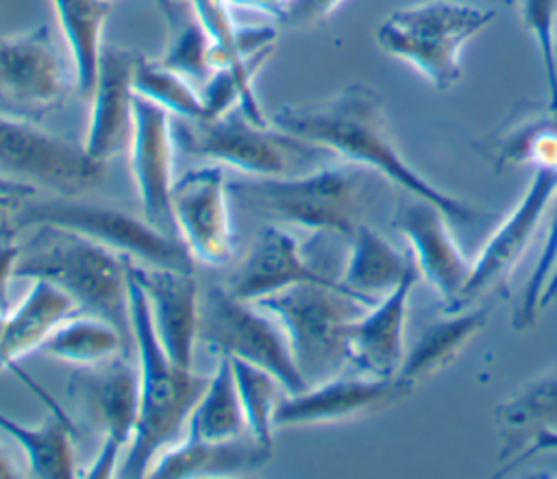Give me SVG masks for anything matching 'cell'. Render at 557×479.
I'll list each match as a JSON object with an SVG mask.
<instances>
[{
    "instance_id": "d6a6232c",
    "label": "cell",
    "mask_w": 557,
    "mask_h": 479,
    "mask_svg": "<svg viewBox=\"0 0 557 479\" xmlns=\"http://www.w3.org/2000/svg\"><path fill=\"white\" fill-rule=\"evenodd\" d=\"M237 383V392L242 398L244 416H246V427L252 438L259 442L272 446V429H274V409L278 405V390L283 385L278 379L244 359L228 357Z\"/></svg>"
},
{
    "instance_id": "ffe728a7",
    "label": "cell",
    "mask_w": 557,
    "mask_h": 479,
    "mask_svg": "<svg viewBox=\"0 0 557 479\" xmlns=\"http://www.w3.org/2000/svg\"><path fill=\"white\" fill-rule=\"evenodd\" d=\"M131 274L148 298L152 327L170 361L183 370H189L194 346L198 342L200 311V296L191 272L135 266L131 261Z\"/></svg>"
},
{
    "instance_id": "44dd1931",
    "label": "cell",
    "mask_w": 557,
    "mask_h": 479,
    "mask_svg": "<svg viewBox=\"0 0 557 479\" xmlns=\"http://www.w3.org/2000/svg\"><path fill=\"white\" fill-rule=\"evenodd\" d=\"M416 281L418 270L413 266L389 294L381 296L348 324V364L359 372L396 377L405 359V324Z\"/></svg>"
},
{
    "instance_id": "836d02e7",
    "label": "cell",
    "mask_w": 557,
    "mask_h": 479,
    "mask_svg": "<svg viewBox=\"0 0 557 479\" xmlns=\"http://www.w3.org/2000/svg\"><path fill=\"white\" fill-rule=\"evenodd\" d=\"M496 163H531L533 168L557 165V111L548 109L544 118L505 135L496 144Z\"/></svg>"
},
{
    "instance_id": "7402d4cb",
    "label": "cell",
    "mask_w": 557,
    "mask_h": 479,
    "mask_svg": "<svg viewBox=\"0 0 557 479\" xmlns=\"http://www.w3.org/2000/svg\"><path fill=\"white\" fill-rule=\"evenodd\" d=\"M272 457V446L250 433L231 440H202L187 435L165 449L150 466V477H231L261 468Z\"/></svg>"
},
{
    "instance_id": "d590c367",
    "label": "cell",
    "mask_w": 557,
    "mask_h": 479,
    "mask_svg": "<svg viewBox=\"0 0 557 479\" xmlns=\"http://www.w3.org/2000/svg\"><path fill=\"white\" fill-rule=\"evenodd\" d=\"M553 209L548 216V231H546V240L544 246L540 250V257L535 261V268L531 270L522 294H520V303L513 309V329L524 331L529 329L537 314H540V294L550 277V270L555 266V255H557V189L553 194Z\"/></svg>"
},
{
    "instance_id": "9c48e42d",
    "label": "cell",
    "mask_w": 557,
    "mask_h": 479,
    "mask_svg": "<svg viewBox=\"0 0 557 479\" xmlns=\"http://www.w3.org/2000/svg\"><path fill=\"white\" fill-rule=\"evenodd\" d=\"M13 220L15 229L22 231L39 224L70 229L117 255L137 259L141 266L194 272V257L187 246L178 237L152 226L144 216L137 218L111 207L57 196L54 200L17 209Z\"/></svg>"
},
{
    "instance_id": "d6986e66",
    "label": "cell",
    "mask_w": 557,
    "mask_h": 479,
    "mask_svg": "<svg viewBox=\"0 0 557 479\" xmlns=\"http://www.w3.org/2000/svg\"><path fill=\"white\" fill-rule=\"evenodd\" d=\"M298 283L344 287L339 279H331L329 274L305 261L296 237L287 229H283L281 224H265L263 229H259L250 250L237 263L224 287L235 298L257 303L274 292Z\"/></svg>"
},
{
    "instance_id": "30bf717a",
    "label": "cell",
    "mask_w": 557,
    "mask_h": 479,
    "mask_svg": "<svg viewBox=\"0 0 557 479\" xmlns=\"http://www.w3.org/2000/svg\"><path fill=\"white\" fill-rule=\"evenodd\" d=\"M198 340L272 372L287 394L307 390L281 324L255 303L235 298L226 287H209L200 298Z\"/></svg>"
},
{
    "instance_id": "8d00e7d4",
    "label": "cell",
    "mask_w": 557,
    "mask_h": 479,
    "mask_svg": "<svg viewBox=\"0 0 557 479\" xmlns=\"http://www.w3.org/2000/svg\"><path fill=\"white\" fill-rule=\"evenodd\" d=\"M344 0H289L274 20L289 28H309L331 17Z\"/></svg>"
},
{
    "instance_id": "4fadbf2b",
    "label": "cell",
    "mask_w": 557,
    "mask_h": 479,
    "mask_svg": "<svg viewBox=\"0 0 557 479\" xmlns=\"http://www.w3.org/2000/svg\"><path fill=\"white\" fill-rule=\"evenodd\" d=\"M448 222L450 218L437 205L405 192L392 216V226L407 242L418 274L431 285L450 314L461 309L472 261L459 248Z\"/></svg>"
},
{
    "instance_id": "ac0fdd59",
    "label": "cell",
    "mask_w": 557,
    "mask_h": 479,
    "mask_svg": "<svg viewBox=\"0 0 557 479\" xmlns=\"http://www.w3.org/2000/svg\"><path fill=\"white\" fill-rule=\"evenodd\" d=\"M139 54L102 44L98 57L96 81L89 91V118L83 148L94 159L107 163L113 155L122 152L133 133V102L135 87L133 74Z\"/></svg>"
},
{
    "instance_id": "e0dca14e",
    "label": "cell",
    "mask_w": 557,
    "mask_h": 479,
    "mask_svg": "<svg viewBox=\"0 0 557 479\" xmlns=\"http://www.w3.org/2000/svg\"><path fill=\"white\" fill-rule=\"evenodd\" d=\"M411 388L398 377L335 374L309 385L298 394H287L274 409V427L331 425L357 418L403 398Z\"/></svg>"
},
{
    "instance_id": "277c9868",
    "label": "cell",
    "mask_w": 557,
    "mask_h": 479,
    "mask_svg": "<svg viewBox=\"0 0 557 479\" xmlns=\"http://www.w3.org/2000/svg\"><path fill=\"white\" fill-rule=\"evenodd\" d=\"M128 277L133 348L137 353L139 409L133 440L115 475L144 477L148 475L154 459L178 435L181 427L189 420V414L205 392L209 377L196 374L191 368L183 370L170 361L152 327L148 298L131 274V266Z\"/></svg>"
},
{
    "instance_id": "603a6c76",
    "label": "cell",
    "mask_w": 557,
    "mask_h": 479,
    "mask_svg": "<svg viewBox=\"0 0 557 479\" xmlns=\"http://www.w3.org/2000/svg\"><path fill=\"white\" fill-rule=\"evenodd\" d=\"M28 294L11 311L4 314L0 331V370L15 368L17 359L26 353L41 348L48 335L72 314L76 307L67 294L48 281H30Z\"/></svg>"
},
{
    "instance_id": "ba28073f",
    "label": "cell",
    "mask_w": 557,
    "mask_h": 479,
    "mask_svg": "<svg viewBox=\"0 0 557 479\" xmlns=\"http://www.w3.org/2000/svg\"><path fill=\"white\" fill-rule=\"evenodd\" d=\"M104 163L74 144L37 126L0 113V196L17 198L46 189L76 198L96 187Z\"/></svg>"
},
{
    "instance_id": "7bdbcfd3",
    "label": "cell",
    "mask_w": 557,
    "mask_h": 479,
    "mask_svg": "<svg viewBox=\"0 0 557 479\" xmlns=\"http://www.w3.org/2000/svg\"><path fill=\"white\" fill-rule=\"evenodd\" d=\"M555 24H557V15H555ZM553 41H555V54H557V26L553 28Z\"/></svg>"
},
{
    "instance_id": "7c38bea8",
    "label": "cell",
    "mask_w": 557,
    "mask_h": 479,
    "mask_svg": "<svg viewBox=\"0 0 557 479\" xmlns=\"http://www.w3.org/2000/svg\"><path fill=\"white\" fill-rule=\"evenodd\" d=\"M67 91L70 81L46 24L0 37L2 115L39 122L65 102Z\"/></svg>"
},
{
    "instance_id": "bcb514c9",
    "label": "cell",
    "mask_w": 557,
    "mask_h": 479,
    "mask_svg": "<svg viewBox=\"0 0 557 479\" xmlns=\"http://www.w3.org/2000/svg\"><path fill=\"white\" fill-rule=\"evenodd\" d=\"M0 200H2V196H0Z\"/></svg>"
},
{
    "instance_id": "ab89813d",
    "label": "cell",
    "mask_w": 557,
    "mask_h": 479,
    "mask_svg": "<svg viewBox=\"0 0 557 479\" xmlns=\"http://www.w3.org/2000/svg\"><path fill=\"white\" fill-rule=\"evenodd\" d=\"M228 7H239V9H250V11H263L272 17L289 2V0H224Z\"/></svg>"
},
{
    "instance_id": "f1b7e54d",
    "label": "cell",
    "mask_w": 557,
    "mask_h": 479,
    "mask_svg": "<svg viewBox=\"0 0 557 479\" xmlns=\"http://www.w3.org/2000/svg\"><path fill=\"white\" fill-rule=\"evenodd\" d=\"M39 351L74 366H94L115 355H128L131 346L111 322L89 314H72L48 335Z\"/></svg>"
},
{
    "instance_id": "83f0119b",
    "label": "cell",
    "mask_w": 557,
    "mask_h": 479,
    "mask_svg": "<svg viewBox=\"0 0 557 479\" xmlns=\"http://www.w3.org/2000/svg\"><path fill=\"white\" fill-rule=\"evenodd\" d=\"M494 420L503 442H507L503 455L518 451L540 429H557V368L527 381L503 401Z\"/></svg>"
},
{
    "instance_id": "cb8c5ba5",
    "label": "cell",
    "mask_w": 557,
    "mask_h": 479,
    "mask_svg": "<svg viewBox=\"0 0 557 479\" xmlns=\"http://www.w3.org/2000/svg\"><path fill=\"white\" fill-rule=\"evenodd\" d=\"M350 250L342 272V285L368 303L389 294L413 268L411 255H403L366 222L348 240Z\"/></svg>"
},
{
    "instance_id": "8992f818",
    "label": "cell",
    "mask_w": 557,
    "mask_h": 479,
    "mask_svg": "<svg viewBox=\"0 0 557 479\" xmlns=\"http://www.w3.org/2000/svg\"><path fill=\"white\" fill-rule=\"evenodd\" d=\"M494 9L426 0L392 11L376 28V44L411 65L431 87L448 91L461 78V50L492 20Z\"/></svg>"
},
{
    "instance_id": "4316f807",
    "label": "cell",
    "mask_w": 557,
    "mask_h": 479,
    "mask_svg": "<svg viewBox=\"0 0 557 479\" xmlns=\"http://www.w3.org/2000/svg\"><path fill=\"white\" fill-rule=\"evenodd\" d=\"M74 67V85L87 98L98 70L109 0H50Z\"/></svg>"
},
{
    "instance_id": "74e56055",
    "label": "cell",
    "mask_w": 557,
    "mask_h": 479,
    "mask_svg": "<svg viewBox=\"0 0 557 479\" xmlns=\"http://www.w3.org/2000/svg\"><path fill=\"white\" fill-rule=\"evenodd\" d=\"M20 255V244L13 240H0V314L9 311V279Z\"/></svg>"
},
{
    "instance_id": "7a4b0ae2",
    "label": "cell",
    "mask_w": 557,
    "mask_h": 479,
    "mask_svg": "<svg viewBox=\"0 0 557 479\" xmlns=\"http://www.w3.org/2000/svg\"><path fill=\"white\" fill-rule=\"evenodd\" d=\"M28 231L33 233L20 244L13 277L52 283L72 298L76 314L111 322L133 348L128 287L133 259L70 229L39 224Z\"/></svg>"
},
{
    "instance_id": "e575fe53",
    "label": "cell",
    "mask_w": 557,
    "mask_h": 479,
    "mask_svg": "<svg viewBox=\"0 0 557 479\" xmlns=\"http://www.w3.org/2000/svg\"><path fill=\"white\" fill-rule=\"evenodd\" d=\"M520 13L524 28L533 35L540 50V59L546 74L548 109L557 111V54L553 41L557 0H520Z\"/></svg>"
},
{
    "instance_id": "484cf974",
    "label": "cell",
    "mask_w": 557,
    "mask_h": 479,
    "mask_svg": "<svg viewBox=\"0 0 557 479\" xmlns=\"http://www.w3.org/2000/svg\"><path fill=\"white\" fill-rule=\"evenodd\" d=\"M157 9L165 22V50L157 61L187 81L205 85L215 72L213 46L194 2L157 0Z\"/></svg>"
},
{
    "instance_id": "f546056e",
    "label": "cell",
    "mask_w": 557,
    "mask_h": 479,
    "mask_svg": "<svg viewBox=\"0 0 557 479\" xmlns=\"http://www.w3.org/2000/svg\"><path fill=\"white\" fill-rule=\"evenodd\" d=\"M189 435L202 440H231L248 433L242 398L228 355H218V366L189 414Z\"/></svg>"
},
{
    "instance_id": "9a60e30c",
    "label": "cell",
    "mask_w": 557,
    "mask_h": 479,
    "mask_svg": "<svg viewBox=\"0 0 557 479\" xmlns=\"http://www.w3.org/2000/svg\"><path fill=\"white\" fill-rule=\"evenodd\" d=\"M555 189L557 165L533 168L531 183L524 189L522 198L492 231V235L479 250L476 259L472 261L470 279L461 296V309L468 307V303L481 296L483 292L492 290L494 285L507 283L518 259L533 240L542 218L546 216Z\"/></svg>"
},
{
    "instance_id": "6da1fadb",
    "label": "cell",
    "mask_w": 557,
    "mask_h": 479,
    "mask_svg": "<svg viewBox=\"0 0 557 479\" xmlns=\"http://www.w3.org/2000/svg\"><path fill=\"white\" fill-rule=\"evenodd\" d=\"M272 124L292 137L376 172L405 194L437 205L457 224H479L492 216L446 194L400 155L392 139L381 96L363 83L346 85L318 102L281 107Z\"/></svg>"
},
{
    "instance_id": "f35d334b",
    "label": "cell",
    "mask_w": 557,
    "mask_h": 479,
    "mask_svg": "<svg viewBox=\"0 0 557 479\" xmlns=\"http://www.w3.org/2000/svg\"><path fill=\"white\" fill-rule=\"evenodd\" d=\"M557 451V429H540L533 433V438L524 444V449L518 453V459L511 466H518L522 462H527L529 457L537 455V453H553ZM509 466V468H511Z\"/></svg>"
},
{
    "instance_id": "4dcf8cb0",
    "label": "cell",
    "mask_w": 557,
    "mask_h": 479,
    "mask_svg": "<svg viewBox=\"0 0 557 479\" xmlns=\"http://www.w3.org/2000/svg\"><path fill=\"white\" fill-rule=\"evenodd\" d=\"M0 429L24 451L35 477H74L72 429L63 414L54 412L39 427H26L0 412Z\"/></svg>"
},
{
    "instance_id": "5bb4252c",
    "label": "cell",
    "mask_w": 557,
    "mask_h": 479,
    "mask_svg": "<svg viewBox=\"0 0 557 479\" xmlns=\"http://www.w3.org/2000/svg\"><path fill=\"white\" fill-rule=\"evenodd\" d=\"M228 183L220 165L185 172L172 185V216L178 240L194 261L224 266L233 257Z\"/></svg>"
},
{
    "instance_id": "3957f363",
    "label": "cell",
    "mask_w": 557,
    "mask_h": 479,
    "mask_svg": "<svg viewBox=\"0 0 557 479\" xmlns=\"http://www.w3.org/2000/svg\"><path fill=\"white\" fill-rule=\"evenodd\" d=\"M376 172L344 161L294 176H250L228 183L231 198L272 224H292L313 233H333L346 242L363 224L376 196Z\"/></svg>"
},
{
    "instance_id": "f6af8a7d",
    "label": "cell",
    "mask_w": 557,
    "mask_h": 479,
    "mask_svg": "<svg viewBox=\"0 0 557 479\" xmlns=\"http://www.w3.org/2000/svg\"><path fill=\"white\" fill-rule=\"evenodd\" d=\"M498 2H507V4H511V2H516V0H498Z\"/></svg>"
},
{
    "instance_id": "2e32d148",
    "label": "cell",
    "mask_w": 557,
    "mask_h": 479,
    "mask_svg": "<svg viewBox=\"0 0 557 479\" xmlns=\"http://www.w3.org/2000/svg\"><path fill=\"white\" fill-rule=\"evenodd\" d=\"M174 144L170 113L135 94L128 150L141 213L159 231L178 237L172 216Z\"/></svg>"
},
{
    "instance_id": "5b68a950",
    "label": "cell",
    "mask_w": 557,
    "mask_h": 479,
    "mask_svg": "<svg viewBox=\"0 0 557 479\" xmlns=\"http://www.w3.org/2000/svg\"><path fill=\"white\" fill-rule=\"evenodd\" d=\"M283 329L307 388L326 381L348 364V324L372 303L346 287L298 283L255 303Z\"/></svg>"
},
{
    "instance_id": "d4e9b609",
    "label": "cell",
    "mask_w": 557,
    "mask_h": 479,
    "mask_svg": "<svg viewBox=\"0 0 557 479\" xmlns=\"http://www.w3.org/2000/svg\"><path fill=\"white\" fill-rule=\"evenodd\" d=\"M487 316L490 307H463L459 311H450L446 320L431 324L418 337L411 351L405 353V359L396 377L413 390L416 383L444 370L448 364L455 361L463 346L485 327Z\"/></svg>"
},
{
    "instance_id": "52a82bcc",
    "label": "cell",
    "mask_w": 557,
    "mask_h": 479,
    "mask_svg": "<svg viewBox=\"0 0 557 479\" xmlns=\"http://www.w3.org/2000/svg\"><path fill=\"white\" fill-rule=\"evenodd\" d=\"M174 142L185 152L248 176H294L331 152L292 137L272 124H255L239 107L202 120L172 122ZM333 157V155H331ZM313 170V168H311Z\"/></svg>"
},
{
    "instance_id": "7dc6e473",
    "label": "cell",
    "mask_w": 557,
    "mask_h": 479,
    "mask_svg": "<svg viewBox=\"0 0 557 479\" xmlns=\"http://www.w3.org/2000/svg\"><path fill=\"white\" fill-rule=\"evenodd\" d=\"M109 2H111V0H109Z\"/></svg>"
},
{
    "instance_id": "b9f144b4",
    "label": "cell",
    "mask_w": 557,
    "mask_h": 479,
    "mask_svg": "<svg viewBox=\"0 0 557 479\" xmlns=\"http://www.w3.org/2000/svg\"><path fill=\"white\" fill-rule=\"evenodd\" d=\"M2 477H17V468L13 466V462L9 459L7 451L0 446V479Z\"/></svg>"
},
{
    "instance_id": "1f68e13d",
    "label": "cell",
    "mask_w": 557,
    "mask_h": 479,
    "mask_svg": "<svg viewBox=\"0 0 557 479\" xmlns=\"http://www.w3.org/2000/svg\"><path fill=\"white\" fill-rule=\"evenodd\" d=\"M135 94L159 105L168 113L178 115L181 120H202L207 118L200 91H196L185 76L161 65L159 61L137 59L133 74Z\"/></svg>"
},
{
    "instance_id": "8fae6325",
    "label": "cell",
    "mask_w": 557,
    "mask_h": 479,
    "mask_svg": "<svg viewBox=\"0 0 557 479\" xmlns=\"http://www.w3.org/2000/svg\"><path fill=\"white\" fill-rule=\"evenodd\" d=\"M67 394L81 420L100 435V449L85 477L115 475L137 425V368L126 361V355L76 366L67 381Z\"/></svg>"
},
{
    "instance_id": "ee69618b",
    "label": "cell",
    "mask_w": 557,
    "mask_h": 479,
    "mask_svg": "<svg viewBox=\"0 0 557 479\" xmlns=\"http://www.w3.org/2000/svg\"><path fill=\"white\" fill-rule=\"evenodd\" d=\"M2 322H4V314H0V331H2Z\"/></svg>"
},
{
    "instance_id": "60d3db41",
    "label": "cell",
    "mask_w": 557,
    "mask_h": 479,
    "mask_svg": "<svg viewBox=\"0 0 557 479\" xmlns=\"http://www.w3.org/2000/svg\"><path fill=\"white\" fill-rule=\"evenodd\" d=\"M555 296H557V255H555V266L550 270V277H548V281H546V285L540 294V311L546 309L553 303Z\"/></svg>"
}]
</instances>
